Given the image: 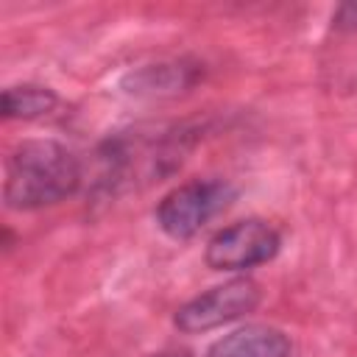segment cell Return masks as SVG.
<instances>
[{"label":"cell","mask_w":357,"mask_h":357,"mask_svg":"<svg viewBox=\"0 0 357 357\" xmlns=\"http://www.w3.org/2000/svg\"><path fill=\"white\" fill-rule=\"evenodd\" d=\"M237 190L226 178H192L173 187L156 206L159 229L173 240L195 237L215 215H220Z\"/></svg>","instance_id":"obj_3"},{"label":"cell","mask_w":357,"mask_h":357,"mask_svg":"<svg viewBox=\"0 0 357 357\" xmlns=\"http://www.w3.org/2000/svg\"><path fill=\"white\" fill-rule=\"evenodd\" d=\"M153 357H192L187 349H165V351H159V354H153Z\"/></svg>","instance_id":"obj_10"},{"label":"cell","mask_w":357,"mask_h":357,"mask_svg":"<svg viewBox=\"0 0 357 357\" xmlns=\"http://www.w3.org/2000/svg\"><path fill=\"white\" fill-rule=\"evenodd\" d=\"M290 354V337L265 324L240 326L220 340H215L206 351V357H287Z\"/></svg>","instance_id":"obj_7"},{"label":"cell","mask_w":357,"mask_h":357,"mask_svg":"<svg viewBox=\"0 0 357 357\" xmlns=\"http://www.w3.org/2000/svg\"><path fill=\"white\" fill-rule=\"evenodd\" d=\"M204 78V64L192 59H165L131 67L120 78V89L131 98H176Z\"/></svg>","instance_id":"obj_6"},{"label":"cell","mask_w":357,"mask_h":357,"mask_svg":"<svg viewBox=\"0 0 357 357\" xmlns=\"http://www.w3.org/2000/svg\"><path fill=\"white\" fill-rule=\"evenodd\" d=\"M279 245L282 237L271 223L248 218L220 229L206 243L204 259L212 271H248L262 262H271L279 254Z\"/></svg>","instance_id":"obj_5"},{"label":"cell","mask_w":357,"mask_h":357,"mask_svg":"<svg viewBox=\"0 0 357 357\" xmlns=\"http://www.w3.org/2000/svg\"><path fill=\"white\" fill-rule=\"evenodd\" d=\"M195 145L190 126H137L106 137L92 156V195L120 198L181 167Z\"/></svg>","instance_id":"obj_1"},{"label":"cell","mask_w":357,"mask_h":357,"mask_svg":"<svg viewBox=\"0 0 357 357\" xmlns=\"http://www.w3.org/2000/svg\"><path fill=\"white\" fill-rule=\"evenodd\" d=\"M259 296L262 293L254 279H248V276L229 279V282L190 298L187 304H181L173 315V324L184 335L209 332V329H218L223 324H231V321L254 312L259 304Z\"/></svg>","instance_id":"obj_4"},{"label":"cell","mask_w":357,"mask_h":357,"mask_svg":"<svg viewBox=\"0 0 357 357\" xmlns=\"http://www.w3.org/2000/svg\"><path fill=\"white\" fill-rule=\"evenodd\" d=\"M59 95L42 84H14L3 89L0 112L8 120H36L56 109Z\"/></svg>","instance_id":"obj_8"},{"label":"cell","mask_w":357,"mask_h":357,"mask_svg":"<svg viewBox=\"0 0 357 357\" xmlns=\"http://www.w3.org/2000/svg\"><path fill=\"white\" fill-rule=\"evenodd\" d=\"M332 25H335L337 31H354V28H357V3L340 6V8L335 11V17H332Z\"/></svg>","instance_id":"obj_9"},{"label":"cell","mask_w":357,"mask_h":357,"mask_svg":"<svg viewBox=\"0 0 357 357\" xmlns=\"http://www.w3.org/2000/svg\"><path fill=\"white\" fill-rule=\"evenodd\" d=\"M84 181L81 162L56 139H25L6 162L3 198L8 209L31 212L73 195Z\"/></svg>","instance_id":"obj_2"}]
</instances>
